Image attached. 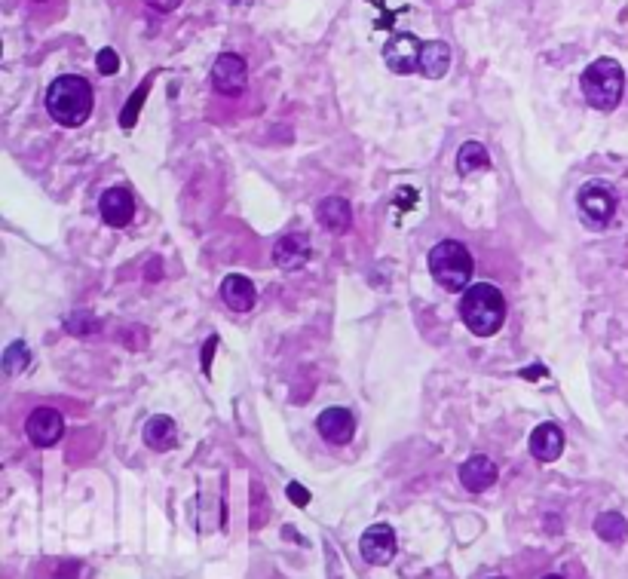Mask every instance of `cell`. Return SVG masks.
<instances>
[{
    "label": "cell",
    "instance_id": "cell-1",
    "mask_svg": "<svg viewBox=\"0 0 628 579\" xmlns=\"http://www.w3.org/2000/svg\"><path fill=\"white\" fill-rule=\"evenodd\" d=\"M460 319L475 337H494L506 322V298L497 285L478 282L469 285L460 298Z\"/></svg>",
    "mask_w": 628,
    "mask_h": 579
},
{
    "label": "cell",
    "instance_id": "cell-2",
    "mask_svg": "<svg viewBox=\"0 0 628 579\" xmlns=\"http://www.w3.org/2000/svg\"><path fill=\"white\" fill-rule=\"evenodd\" d=\"M92 102V86L77 74H62L46 89V111L65 129L83 126L92 114Z\"/></svg>",
    "mask_w": 628,
    "mask_h": 579
},
{
    "label": "cell",
    "instance_id": "cell-3",
    "mask_svg": "<svg viewBox=\"0 0 628 579\" xmlns=\"http://www.w3.org/2000/svg\"><path fill=\"white\" fill-rule=\"evenodd\" d=\"M429 273L445 292H466L475 273V261L463 243H457V239H442V243L429 249Z\"/></svg>",
    "mask_w": 628,
    "mask_h": 579
},
{
    "label": "cell",
    "instance_id": "cell-4",
    "mask_svg": "<svg viewBox=\"0 0 628 579\" xmlns=\"http://www.w3.org/2000/svg\"><path fill=\"white\" fill-rule=\"evenodd\" d=\"M583 95L595 111H613L625 92V71L616 59H598L583 71Z\"/></svg>",
    "mask_w": 628,
    "mask_h": 579
},
{
    "label": "cell",
    "instance_id": "cell-5",
    "mask_svg": "<svg viewBox=\"0 0 628 579\" xmlns=\"http://www.w3.org/2000/svg\"><path fill=\"white\" fill-rule=\"evenodd\" d=\"M576 206H579V215H583V221L589 227L601 230L613 221V215L619 209V200H616L613 187H607L601 181H592V184H586L583 190H579Z\"/></svg>",
    "mask_w": 628,
    "mask_h": 579
},
{
    "label": "cell",
    "instance_id": "cell-6",
    "mask_svg": "<svg viewBox=\"0 0 628 579\" xmlns=\"http://www.w3.org/2000/svg\"><path fill=\"white\" fill-rule=\"evenodd\" d=\"M249 86V65L239 53H221L212 65V89L224 99H239Z\"/></svg>",
    "mask_w": 628,
    "mask_h": 579
},
{
    "label": "cell",
    "instance_id": "cell-7",
    "mask_svg": "<svg viewBox=\"0 0 628 579\" xmlns=\"http://www.w3.org/2000/svg\"><path fill=\"white\" fill-rule=\"evenodd\" d=\"M25 432L34 448H53L62 432H65V417L56 408H34L25 420Z\"/></svg>",
    "mask_w": 628,
    "mask_h": 579
},
{
    "label": "cell",
    "instance_id": "cell-8",
    "mask_svg": "<svg viewBox=\"0 0 628 579\" xmlns=\"http://www.w3.org/2000/svg\"><path fill=\"white\" fill-rule=\"evenodd\" d=\"M359 552L368 564L380 567V564H390L399 552V543H396V530L390 524H374L368 527L362 540H359Z\"/></svg>",
    "mask_w": 628,
    "mask_h": 579
},
{
    "label": "cell",
    "instance_id": "cell-9",
    "mask_svg": "<svg viewBox=\"0 0 628 579\" xmlns=\"http://www.w3.org/2000/svg\"><path fill=\"white\" fill-rule=\"evenodd\" d=\"M420 50L423 43L414 37V34H396L390 43H386V68L396 71V74H414L420 68Z\"/></svg>",
    "mask_w": 628,
    "mask_h": 579
},
{
    "label": "cell",
    "instance_id": "cell-10",
    "mask_svg": "<svg viewBox=\"0 0 628 579\" xmlns=\"http://www.w3.org/2000/svg\"><path fill=\"white\" fill-rule=\"evenodd\" d=\"M316 426H319V436L328 445H334V448L350 445L353 436H356V420H353V414L347 408H325L319 414Z\"/></svg>",
    "mask_w": 628,
    "mask_h": 579
},
{
    "label": "cell",
    "instance_id": "cell-11",
    "mask_svg": "<svg viewBox=\"0 0 628 579\" xmlns=\"http://www.w3.org/2000/svg\"><path fill=\"white\" fill-rule=\"evenodd\" d=\"M497 478H500V469L491 457L485 454H475L469 457L463 466H460V485L469 491V494H485L488 488L497 485Z\"/></svg>",
    "mask_w": 628,
    "mask_h": 579
},
{
    "label": "cell",
    "instance_id": "cell-12",
    "mask_svg": "<svg viewBox=\"0 0 628 579\" xmlns=\"http://www.w3.org/2000/svg\"><path fill=\"white\" fill-rule=\"evenodd\" d=\"M530 454L540 463H555L564 454V432L555 423H540L530 432Z\"/></svg>",
    "mask_w": 628,
    "mask_h": 579
},
{
    "label": "cell",
    "instance_id": "cell-13",
    "mask_svg": "<svg viewBox=\"0 0 628 579\" xmlns=\"http://www.w3.org/2000/svg\"><path fill=\"white\" fill-rule=\"evenodd\" d=\"M310 239L307 233H288L282 236L276 249H273V261L282 267V270H301L307 261H310Z\"/></svg>",
    "mask_w": 628,
    "mask_h": 579
},
{
    "label": "cell",
    "instance_id": "cell-14",
    "mask_svg": "<svg viewBox=\"0 0 628 579\" xmlns=\"http://www.w3.org/2000/svg\"><path fill=\"white\" fill-rule=\"evenodd\" d=\"M102 218L108 227H126L132 224L135 218V200H132V193L123 190V187H111L105 190V197H102Z\"/></svg>",
    "mask_w": 628,
    "mask_h": 579
},
{
    "label": "cell",
    "instance_id": "cell-15",
    "mask_svg": "<svg viewBox=\"0 0 628 579\" xmlns=\"http://www.w3.org/2000/svg\"><path fill=\"white\" fill-rule=\"evenodd\" d=\"M221 301L233 310V313H249L258 301V292H255V285L246 279V276H227L221 282Z\"/></svg>",
    "mask_w": 628,
    "mask_h": 579
},
{
    "label": "cell",
    "instance_id": "cell-16",
    "mask_svg": "<svg viewBox=\"0 0 628 579\" xmlns=\"http://www.w3.org/2000/svg\"><path fill=\"white\" fill-rule=\"evenodd\" d=\"M451 68V46L442 40H426L420 50V74L429 80H442Z\"/></svg>",
    "mask_w": 628,
    "mask_h": 579
},
{
    "label": "cell",
    "instance_id": "cell-17",
    "mask_svg": "<svg viewBox=\"0 0 628 579\" xmlns=\"http://www.w3.org/2000/svg\"><path fill=\"white\" fill-rule=\"evenodd\" d=\"M316 215H319L322 227L331 230V233H344L353 224V209H350V203L344 197H328V200H322Z\"/></svg>",
    "mask_w": 628,
    "mask_h": 579
},
{
    "label": "cell",
    "instance_id": "cell-18",
    "mask_svg": "<svg viewBox=\"0 0 628 579\" xmlns=\"http://www.w3.org/2000/svg\"><path fill=\"white\" fill-rule=\"evenodd\" d=\"M178 442V429H175V420L166 417V414H157L148 420V426H144V445L154 448V451H169L175 448Z\"/></svg>",
    "mask_w": 628,
    "mask_h": 579
},
{
    "label": "cell",
    "instance_id": "cell-19",
    "mask_svg": "<svg viewBox=\"0 0 628 579\" xmlns=\"http://www.w3.org/2000/svg\"><path fill=\"white\" fill-rule=\"evenodd\" d=\"M491 166V154L485 151V144L478 141H466L460 154H457V172L460 175H472L478 169H488Z\"/></svg>",
    "mask_w": 628,
    "mask_h": 579
},
{
    "label": "cell",
    "instance_id": "cell-20",
    "mask_svg": "<svg viewBox=\"0 0 628 579\" xmlns=\"http://www.w3.org/2000/svg\"><path fill=\"white\" fill-rule=\"evenodd\" d=\"M595 534L607 543H622L628 537V521L619 512H604L595 518Z\"/></svg>",
    "mask_w": 628,
    "mask_h": 579
},
{
    "label": "cell",
    "instance_id": "cell-21",
    "mask_svg": "<svg viewBox=\"0 0 628 579\" xmlns=\"http://www.w3.org/2000/svg\"><path fill=\"white\" fill-rule=\"evenodd\" d=\"M25 365H28V347L25 344H13L7 350V356H4V368L10 374H19V371H25Z\"/></svg>",
    "mask_w": 628,
    "mask_h": 579
},
{
    "label": "cell",
    "instance_id": "cell-22",
    "mask_svg": "<svg viewBox=\"0 0 628 579\" xmlns=\"http://www.w3.org/2000/svg\"><path fill=\"white\" fill-rule=\"evenodd\" d=\"M65 328H68L71 334H92V331H99V322H95L89 313H77V316H71V319L65 322Z\"/></svg>",
    "mask_w": 628,
    "mask_h": 579
},
{
    "label": "cell",
    "instance_id": "cell-23",
    "mask_svg": "<svg viewBox=\"0 0 628 579\" xmlns=\"http://www.w3.org/2000/svg\"><path fill=\"white\" fill-rule=\"evenodd\" d=\"M95 65H99V74H117L120 59H117V53H114V50H102V53H99V59H95Z\"/></svg>",
    "mask_w": 628,
    "mask_h": 579
},
{
    "label": "cell",
    "instance_id": "cell-24",
    "mask_svg": "<svg viewBox=\"0 0 628 579\" xmlns=\"http://www.w3.org/2000/svg\"><path fill=\"white\" fill-rule=\"evenodd\" d=\"M148 7H151L154 13H172V10L181 7V0H148Z\"/></svg>",
    "mask_w": 628,
    "mask_h": 579
},
{
    "label": "cell",
    "instance_id": "cell-25",
    "mask_svg": "<svg viewBox=\"0 0 628 579\" xmlns=\"http://www.w3.org/2000/svg\"><path fill=\"white\" fill-rule=\"evenodd\" d=\"M288 500L298 503V506H307V503H310V494H307L301 485H288Z\"/></svg>",
    "mask_w": 628,
    "mask_h": 579
},
{
    "label": "cell",
    "instance_id": "cell-26",
    "mask_svg": "<svg viewBox=\"0 0 628 579\" xmlns=\"http://www.w3.org/2000/svg\"><path fill=\"white\" fill-rule=\"evenodd\" d=\"M218 347V337H212V341L206 344V356H203V368L209 371V359H212V350Z\"/></svg>",
    "mask_w": 628,
    "mask_h": 579
},
{
    "label": "cell",
    "instance_id": "cell-27",
    "mask_svg": "<svg viewBox=\"0 0 628 579\" xmlns=\"http://www.w3.org/2000/svg\"><path fill=\"white\" fill-rule=\"evenodd\" d=\"M543 579H564L561 573H549V576H543Z\"/></svg>",
    "mask_w": 628,
    "mask_h": 579
},
{
    "label": "cell",
    "instance_id": "cell-28",
    "mask_svg": "<svg viewBox=\"0 0 628 579\" xmlns=\"http://www.w3.org/2000/svg\"><path fill=\"white\" fill-rule=\"evenodd\" d=\"M491 579H503V576H491Z\"/></svg>",
    "mask_w": 628,
    "mask_h": 579
}]
</instances>
